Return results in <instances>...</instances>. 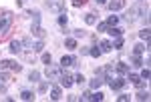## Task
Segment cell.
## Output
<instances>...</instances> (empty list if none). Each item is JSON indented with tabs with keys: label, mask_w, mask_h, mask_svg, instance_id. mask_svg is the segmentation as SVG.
<instances>
[{
	"label": "cell",
	"mask_w": 151,
	"mask_h": 102,
	"mask_svg": "<svg viewBox=\"0 0 151 102\" xmlns=\"http://www.w3.org/2000/svg\"><path fill=\"white\" fill-rule=\"evenodd\" d=\"M139 14H143V16H147V6H143V4H135L133 8H129V12L125 14V22L127 24H133L137 18H139Z\"/></svg>",
	"instance_id": "6da1fadb"
},
{
	"label": "cell",
	"mask_w": 151,
	"mask_h": 102,
	"mask_svg": "<svg viewBox=\"0 0 151 102\" xmlns=\"http://www.w3.org/2000/svg\"><path fill=\"white\" fill-rule=\"evenodd\" d=\"M12 20H14V16H12V12H4L2 16H0V36H4V34L10 30L12 26Z\"/></svg>",
	"instance_id": "7a4b0ae2"
},
{
	"label": "cell",
	"mask_w": 151,
	"mask_h": 102,
	"mask_svg": "<svg viewBox=\"0 0 151 102\" xmlns=\"http://www.w3.org/2000/svg\"><path fill=\"white\" fill-rule=\"evenodd\" d=\"M47 6L50 12L60 14V12H65V0H47Z\"/></svg>",
	"instance_id": "3957f363"
},
{
	"label": "cell",
	"mask_w": 151,
	"mask_h": 102,
	"mask_svg": "<svg viewBox=\"0 0 151 102\" xmlns=\"http://www.w3.org/2000/svg\"><path fill=\"white\" fill-rule=\"evenodd\" d=\"M107 82H109V86H111V90H121L125 84H127V80L123 78V76H119V78H107Z\"/></svg>",
	"instance_id": "277c9868"
},
{
	"label": "cell",
	"mask_w": 151,
	"mask_h": 102,
	"mask_svg": "<svg viewBox=\"0 0 151 102\" xmlns=\"http://www.w3.org/2000/svg\"><path fill=\"white\" fill-rule=\"evenodd\" d=\"M45 74H47L48 80H58V78H60V74H63V70H60V68H57V66H50V64H47Z\"/></svg>",
	"instance_id": "5b68a950"
},
{
	"label": "cell",
	"mask_w": 151,
	"mask_h": 102,
	"mask_svg": "<svg viewBox=\"0 0 151 102\" xmlns=\"http://www.w3.org/2000/svg\"><path fill=\"white\" fill-rule=\"evenodd\" d=\"M107 6H109V10H111V12H119V10L125 8V0H109Z\"/></svg>",
	"instance_id": "8992f818"
},
{
	"label": "cell",
	"mask_w": 151,
	"mask_h": 102,
	"mask_svg": "<svg viewBox=\"0 0 151 102\" xmlns=\"http://www.w3.org/2000/svg\"><path fill=\"white\" fill-rule=\"evenodd\" d=\"M58 80H60V86H65V88H70V86L75 84V80H73V76H70V74H67V72H63Z\"/></svg>",
	"instance_id": "52a82bcc"
},
{
	"label": "cell",
	"mask_w": 151,
	"mask_h": 102,
	"mask_svg": "<svg viewBox=\"0 0 151 102\" xmlns=\"http://www.w3.org/2000/svg\"><path fill=\"white\" fill-rule=\"evenodd\" d=\"M75 64H79V58H75V56H63V58H60V66H63V68L75 66Z\"/></svg>",
	"instance_id": "ba28073f"
},
{
	"label": "cell",
	"mask_w": 151,
	"mask_h": 102,
	"mask_svg": "<svg viewBox=\"0 0 151 102\" xmlns=\"http://www.w3.org/2000/svg\"><path fill=\"white\" fill-rule=\"evenodd\" d=\"M117 70V74L119 76H125V74H129V64H125V62H115V66H113Z\"/></svg>",
	"instance_id": "9c48e42d"
},
{
	"label": "cell",
	"mask_w": 151,
	"mask_h": 102,
	"mask_svg": "<svg viewBox=\"0 0 151 102\" xmlns=\"http://www.w3.org/2000/svg\"><path fill=\"white\" fill-rule=\"evenodd\" d=\"M10 52L12 54H20V52H22V40H12L10 42Z\"/></svg>",
	"instance_id": "30bf717a"
},
{
	"label": "cell",
	"mask_w": 151,
	"mask_h": 102,
	"mask_svg": "<svg viewBox=\"0 0 151 102\" xmlns=\"http://www.w3.org/2000/svg\"><path fill=\"white\" fill-rule=\"evenodd\" d=\"M107 34H109V36H113V38L123 36V28H119V26H109V28H107Z\"/></svg>",
	"instance_id": "8fae6325"
},
{
	"label": "cell",
	"mask_w": 151,
	"mask_h": 102,
	"mask_svg": "<svg viewBox=\"0 0 151 102\" xmlns=\"http://www.w3.org/2000/svg\"><path fill=\"white\" fill-rule=\"evenodd\" d=\"M60 96H63L60 86H52V88H50V100H60Z\"/></svg>",
	"instance_id": "7c38bea8"
},
{
	"label": "cell",
	"mask_w": 151,
	"mask_h": 102,
	"mask_svg": "<svg viewBox=\"0 0 151 102\" xmlns=\"http://www.w3.org/2000/svg\"><path fill=\"white\" fill-rule=\"evenodd\" d=\"M99 48H101V52H111L113 50V44H111V40H101L99 42Z\"/></svg>",
	"instance_id": "4fadbf2b"
},
{
	"label": "cell",
	"mask_w": 151,
	"mask_h": 102,
	"mask_svg": "<svg viewBox=\"0 0 151 102\" xmlns=\"http://www.w3.org/2000/svg\"><path fill=\"white\" fill-rule=\"evenodd\" d=\"M131 66L133 68H141L143 66V58H141L139 54H133V58H131Z\"/></svg>",
	"instance_id": "5bb4252c"
},
{
	"label": "cell",
	"mask_w": 151,
	"mask_h": 102,
	"mask_svg": "<svg viewBox=\"0 0 151 102\" xmlns=\"http://www.w3.org/2000/svg\"><path fill=\"white\" fill-rule=\"evenodd\" d=\"M145 50H147V46H145V44H141V42L133 46V54H139V56H141V54H143ZM147 52H149V50H147Z\"/></svg>",
	"instance_id": "9a60e30c"
},
{
	"label": "cell",
	"mask_w": 151,
	"mask_h": 102,
	"mask_svg": "<svg viewBox=\"0 0 151 102\" xmlns=\"http://www.w3.org/2000/svg\"><path fill=\"white\" fill-rule=\"evenodd\" d=\"M139 38H141V40H145V42H147V40L151 38V30L147 28V26H145V28H143V30L139 32Z\"/></svg>",
	"instance_id": "2e32d148"
},
{
	"label": "cell",
	"mask_w": 151,
	"mask_h": 102,
	"mask_svg": "<svg viewBox=\"0 0 151 102\" xmlns=\"http://www.w3.org/2000/svg\"><path fill=\"white\" fill-rule=\"evenodd\" d=\"M111 44H113V48L119 50V48H123V44H125V38H123V36H117L115 42H111Z\"/></svg>",
	"instance_id": "e0dca14e"
},
{
	"label": "cell",
	"mask_w": 151,
	"mask_h": 102,
	"mask_svg": "<svg viewBox=\"0 0 151 102\" xmlns=\"http://www.w3.org/2000/svg\"><path fill=\"white\" fill-rule=\"evenodd\" d=\"M38 78H40V72H38V70H30V72H28V80H30V82H38Z\"/></svg>",
	"instance_id": "ac0fdd59"
},
{
	"label": "cell",
	"mask_w": 151,
	"mask_h": 102,
	"mask_svg": "<svg viewBox=\"0 0 151 102\" xmlns=\"http://www.w3.org/2000/svg\"><path fill=\"white\" fill-rule=\"evenodd\" d=\"M103 82H105L103 78H99V76H95V78L91 80V88H93V90H97V88H99V86H101Z\"/></svg>",
	"instance_id": "d6986e66"
},
{
	"label": "cell",
	"mask_w": 151,
	"mask_h": 102,
	"mask_svg": "<svg viewBox=\"0 0 151 102\" xmlns=\"http://www.w3.org/2000/svg\"><path fill=\"white\" fill-rule=\"evenodd\" d=\"M85 22L89 26H93V24H97V16L95 14H85Z\"/></svg>",
	"instance_id": "ffe728a7"
},
{
	"label": "cell",
	"mask_w": 151,
	"mask_h": 102,
	"mask_svg": "<svg viewBox=\"0 0 151 102\" xmlns=\"http://www.w3.org/2000/svg\"><path fill=\"white\" fill-rule=\"evenodd\" d=\"M20 98L28 102V100H32V98H35V94H32L30 90H22V92H20Z\"/></svg>",
	"instance_id": "44dd1931"
},
{
	"label": "cell",
	"mask_w": 151,
	"mask_h": 102,
	"mask_svg": "<svg viewBox=\"0 0 151 102\" xmlns=\"http://www.w3.org/2000/svg\"><path fill=\"white\" fill-rule=\"evenodd\" d=\"M65 46L70 48V50H75V48H77V38H67V40H65Z\"/></svg>",
	"instance_id": "7402d4cb"
},
{
	"label": "cell",
	"mask_w": 151,
	"mask_h": 102,
	"mask_svg": "<svg viewBox=\"0 0 151 102\" xmlns=\"http://www.w3.org/2000/svg\"><path fill=\"white\" fill-rule=\"evenodd\" d=\"M32 50H35V52H42V50H45V42H42V40H36L35 44H32Z\"/></svg>",
	"instance_id": "603a6c76"
},
{
	"label": "cell",
	"mask_w": 151,
	"mask_h": 102,
	"mask_svg": "<svg viewBox=\"0 0 151 102\" xmlns=\"http://www.w3.org/2000/svg\"><path fill=\"white\" fill-rule=\"evenodd\" d=\"M91 100H95V102H101V100H105V94L103 92H93V94H91Z\"/></svg>",
	"instance_id": "cb8c5ba5"
},
{
	"label": "cell",
	"mask_w": 151,
	"mask_h": 102,
	"mask_svg": "<svg viewBox=\"0 0 151 102\" xmlns=\"http://www.w3.org/2000/svg\"><path fill=\"white\" fill-rule=\"evenodd\" d=\"M149 98H151V96H149V92H147V90H145V92L141 90L139 94H137V100H141V102H147Z\"/></svg>",
	"instance_id": "d4e9b609"
},
{
	"label": "cell",
	"mask_w": 151,
	"mask_h": 102,
	"mask_svg": "<svg viewBox=\"0 0 151 102\" xmlns=\"http://www.w3.org/2000/svg\"><path fill=\"white\" fill-rule=\"evenodd\" d=\"M89 54L91 56H95V58H99L103 52H101V48H97V46H91V50H89Z\"/></svg>",
	"instance_id": "484cf974"
},
{
	"label": "cell",
	"mask_w": 151,
	"mask_h": 102,
	"mask_svg": "<svg viewBox=\"0 0 151 102\" xmlns=\"http://www.w3.org/2000/svg\"><path fill=\"white\" fill-rule=\"evenodd\" d=\"M119 24V16H109L107 18V26H117Z\"/></svg>",
	"instance_id": "4316f807"
},
{
	"label": "cell",
	"mask_w": 151,
	"mask_h": 102,
	"mask_svg": "<svg viewBox=\"0 0 151 102\" xmlns=\"http://www.w3.org/2000/svg\"><path fill=\"white\" fill-rule=\"evenodd\" d=\"M67 22H69V18H67V14H65V12H60V16H58V24H60V26L65 28V26H67Z\"/></svg>",
	"instance_id": "83f0119b"
},
{
	"label": "cell",
	"mask_w": 151,
	"mask_h": 102,
	"mask_svg": "<svg viewBox=\"0 0 151 102\" xmlns=\"http://www.w3.org/2000/svg\"><path fill=\"white\" fill-rule=\"evenodd\" d=\"M32 44H35V40H32L30 36H26V38H22V46H26V48H32Z\"/></svg>",
	"instance_id": "f1b7e54d"
},
{
	"label": "cell",
	"mask_w": 151,
	"mask_h": 102,
	"mask_svg": "<svg viewBox=\"0 0 151 102\" xmlns=\"http://www.w3.org/2000/svg\"><path fill=\"white\" fill-rule=\"evenodd\" d=\"M91 94H93L91 90H85V92L81 94V98H79V100H83V102H89V100H91Z\"/></svg>",
	"instance_id": "f546056e"
},
{
	"label": "cell",
	"mask_w": 151,
	"mask_h": 102,
	"mask_svg": "<svg viewBox=\"0 0 151 102\" xmlns=\"http://www.w3.org/2000/svg\"><path fill=\"white\" fill-rule=\"evenodd\" d=\"M141 78L143 80H149V76H151V72H149V68H143V70H141V74H139Z\"/></svg>",
	"instance_id": "4dcf8cb0"
},
{
	"label": "cell",
	"mask_w": 151,
	"mask_h": 102,
	"mask_svg": "<svg viewBox=\"0 0 151 102\" xmlns=\"http://www.w3.org/2000/svg\"><path fill=\"white\" fill-rule=\"evenodd\" d=\"M12 60H0V70H6V68H10Z\"/></svg>",
	"instance_id": "1f68e13d"
},
{
	"label": "cell",
	"mask_w": 151,
	"mask_h": 102,
	"mask_svg": "<svg viewBox=\"0 0 151 102\" xmlns=\"http://www.w3.org/2000/svg\"><path fill=\"white\" fill-rule=\"evenodd\" d=\"M85 30H81V28H77V30H73V36H75V38H83V36H85Z\"/></svg>",
	"instance_id": "d6a6232c"
},
{
	"label": "cell",
	"mask_w": 151,
	"mask_h": 102,
	"mask_svg": "<svg viewBox=\"0 0 151 102\" xmlns=\"http://www.w3.org/2000/svg\"><path fill=\"white\" fill-rule=\"evenodd\" d=\"M73 80H75L77 84H83V82H85V76H83L81 72H79V74H75V76H73Z\"/></svg>",
	"instance_id": "836d02e7"
},
{
	"label": "cell",
	"mask_w": 151,
	"mask_h": 102,
	"mask_svg": "<svg viewBox=\"0 0 151 102\" xmlns=\"http://www.w3.org/2000/svg\"><path fill=\"white\" fill-rule=\"evenodd\" d=\"M10 70H12V72H20V70H22V66H20L18 62H12V64H10Z\"/></svg>",
	"instance_id": "e575fe53"
},
{
	"label": "cell",
	"mask_w": 151,
	"mask_h": 102,
	"mask_svg": "<svg viewBox=\"0 0 151 102\" xmlns=\"http://www.w3.org/2000/svg\"><path fill=\"white\" fill-rule=\"evenodd\" d=\"M107 28H109V26H107V22L97 24V30H99V32H107Z\"/></svg>",
	"instance_id": "d590c367"
},
{
	"label": "cell",
	"mask_w": 151,
	"mask_h": 102,
	"mask_svg": "<svg viewBox=\"0 0 151 102\" xmlns=\"http://www.w3.org/2000/svg\"><path fill=\"white\" fill-rule=\"evenodd\" d=\"M24 60H26V62H35V56H32V52H24Z\"/></svg>",
	"instance_id": "8d00e7d4"
},
{
	"label": "cell",
	"mask_w": 151,
	"mask_h": 102,
	"mask_svg": "<svg viewBox=\"0 0 151 102\" xmlns=\"http://www.w3.org/2000/svg\"><path fill=\"white\" fill-rule=\"evenodd\" d=\"M42 62H45V64H50V62H52V56H50V54H42Z\"/></svg>",
	"instance_id": "74e56055"
},
{
	"label": "cell",
	"mask_w": 151,
	"mask_h": 102,
	"mask_svg": "<svg viewBox=\"0 0 151 102\" xmlns=\"http://www.w3.org/2000/svg\"><path fill=\"white\" fill-rule=\"evenodd\" d=\"M48 90V84L47 82H40V86H38V92H47Z\"/></svg>",
	"instance_id": "f35d334b"
},
{
	"label": "cell",
	"mask_w": 151,
	"mask_h": 102,
	"mask_svg": "<svg viewBox=\"0 0 151 102\" xmlns=\"http://www.w3.org/2000/svg\"><path fill=\"white\" fill-rule=\"evenodd\" d=\"M0 80H2V82H8V80H10V76H8L6 72H2V74H0Z\"/></svg>",
	"instance_id": "ab89813d"
},
{
	"label": "cell",
	"mask_w": 151,
	"mask_h": 102,
	"mask_svg": "<svg viewBox=\"0 0 151 102\" xmlns=\"http://www.w3.org/2000/svg\"><path fill=\"white\" fill-rule=\"evenodd\" d=\"M117 100H119V102H127L129 96H127V94H121V96H117Z\"/></svg>",
	"instance_id": "60d3db41"
},
{
	"label": "cell",
	"mask_w": 151,
	"mask_h": 102,
	"mask_svg": "<svg viewBox=\"0 0 151 102\" xmlns=\"http://www.w3.org/2000/svg\"><path fill=\"white\" fill-rule=\"evenodd\" d=\"M87 0H73V6H83Z\"/></svg>",
	"instance_id": "b9f144b4"
},
{
	"label": "cell",
	"mask_w": 151,
	"mask_h": 102,
	"mask_svg": "<svg viewBox=\"0 0 151 102\" xmlns=\"http://www.w3.org/2000/svg\"><path fill=\"white\" fill-rule=\"evenodd\" d=\"M24 4V0H16V6H22Z\"/></svg>",
	"instance_id": "7bdbcfd3"
},
{
	"label": "cell",
	"mask_w": 151,
	"mask_h": 102,
	"mask_svg": "<svg viewBox=\"0 0 151 102\" xmlns=\"http://www.w3.org/2000/svg\"><path fill=\"white\" fill-rule=\"evenodd\" d=\"M97 2H99V4H107V0H97Z\"/></svg>",
	"instance_id": "ee69618b"
},
{
	"label": "cell",
	"mask_w": 151,
	"mask_h": 102,
	"mask_svg": "<svg viewBox=\"0 0 151 102\" xmlns=\"http://www.w3.org/2000/svg\"><path fill=\"white\" fill-rule=\"evenodd\" d=\"M139 2H143V0H139Z\"/></svg>",
	"instance_id": "f6af8a7d"
}]
</instances>
